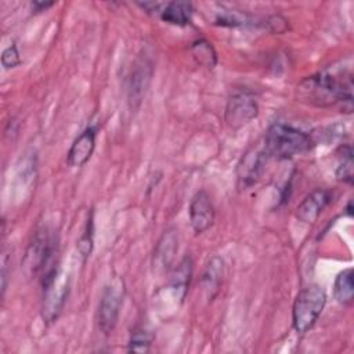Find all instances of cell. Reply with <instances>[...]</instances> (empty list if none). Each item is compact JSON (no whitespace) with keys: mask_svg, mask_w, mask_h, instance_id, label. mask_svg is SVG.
Listing matches in <instances>:
<instances>
[{"mask_svg":"<svg viewBox=\"0 0 354 354\" xmlns=\"http://www.w3.org/2000/svg\"><path fill=\"white\" fill-rule=\"evenodd\" d=\"M297 101L317 108H330L340 104L347 113L353 111L351 66H328L304 77L296 87Z\"/></svg>","mask_w":354,"mask_h":354,"instance_id":"1","label":"cell"},{"mask_svg":"<svg viewBox=\"0 0 354 354\" xmlns=\"http://www.w3.org/2000/svg\"><path fill=\"white\" fill-rule=\"evenodd\" d=\"M314 144L311 134L290 124L274 123L266 131L263 149L268 159L288 160L308 152Z\"/></svg>","mask_w":354,"mask_h":354,"instance_id":"2","label":"cell"},{"mask_svg":"<svg viewBox=\"0 0 354 354\" xmlns=\"http://www.w3.org/2000/svg\"><path fill=\"white\" fill-rule=\"evenodd\" d=\"M326 304V292L319 285L303 288L293 303L292 322L297 333L308 332L318 321Z\"/></svg>","mask_w":354,"mask_h":354,"instance_id":"3","label":"cell"},{"mask_svg":"<svg viewBox=\"0 0 354 354\" xmlns=\"http://www.w3.org/2000/svg\"><path fill=\"white\" fill-rule=\"evenodd\" d=\"M40 282L43 288L41 315L47 324H51L58 318L65 304L69 292V278L68 275H64L58 267H55L41 277Z\"/></svg>","mask_w":354,"mask_h":354,"instance_id":"4","label":"cell"},{"mask_svg":"<svg viewBox=\"0 0 354 354\" xmlns=\"http://www.w3.org/2000/svg\"><path fill=\"white\" fill-rule=\"evenodd\" d=\"M124 297V285L119 278H113L105 285L97 311L98 328L104 335H111L118 324L120 308Z\"/></svg>","mask_w":354,"mask_h":354,"instance_id":"5","label":"cell"},{"mask_svg":"<svg viewBox=\"0 0 354 354\" xmlns=\"http://www.w3.org/2000/svg\"><path fill=\"white\" fill-rule=\"evenodd\" d=\"M57 254V238L43 228L39 231L30 243L26 259L29 260V267L33 270L35 274L40 272V278L44 277L48 271L54 270L57 261L54 256Z\"/></svg>","mask_w":354,"mask_h":354,"instance_id":"6","label":"cell"},{"mask_svg":"<svg viewBox=\"0 0 354 354\" xmlns=\"http://www.w3.org/2000/svg\"><path fill=\"white\" fill-rule=\"evenodd\" d=\"M259 116V105L252 94L239 91L232 94L225 105L224 120L232 130H238Z\"/></svg>","mask_w":354,"mask_h":354,"instance_id":"7","label":"cell"},{"mask_svg":"<svg viewBox=\"0 0 354 354\" xmlns=\"http://www.w3.org/2000/svg\"><path fill=\"white\" fill-rule=\"evenodd\" d=\"M188 214L191 227L195 234H203L213 225L216 212L212 198L205 189H199L194 194L189 202Z\"/></svg>","mask_w":354,"mask_h":354,"instance_id":"8","label":"cell"},{"mask_svg":"<svg viewBox=\"0 0 354 354\" xmlns=\"http://www.w3.org/2000/svg\"><path fill=\"white\" fill-rule=\"evenodd\" d=\"M267 160L268 156L263 148L245 153L238 165V188L246 189L254 185L260 180Z\"/></svg>","mask_w":354,"mask_h":354,"instance_id":"9","label":"cell"},{"mask_svg":"<svg viewBox=\"0 0 354 354\" xmlns=\"http://www.w3.org/2000/svg\"><path fill=\"white\" fill-rule=\"evenodd\" d=\"M95 138H97V127L95 126L86 127L73 140V142L66 153V165L71 167L84 166L91 159V156L94 153Z\"/></svg>","mask_w":354,"mask_h":354,"instance_id":"10","label":"cell"},{"mask_svg":"<svg viewBox=\"0 0 354 354\" xmlns=\"http://www.w3.org/2000/svg\"><path fill=\"white\" fill-rule=\"evenodd\" d=\"M332 195L328 189L315 188L296 207V218L304 224H313L329 205Z\"/></svg>","mask_w":354,"mask_h":354,"instance_id":"11","label":"cell"},{"mask_svg":"<svg viewBox=\"0 0 354 354\" xmlns=\"http://www.w3.org/2000/svg\"><path fill=\"white\" fill-rule=\"evenodd\" d=\"M178 249V238L174 230L166 231L159 239L153 252V268L156 271H169L174 259V253Z\"/></svg>","mask_w":354,"mask_h":354,"instance_id":"12","label":"cell"},{"mask_svg":"<svg viewBox=\"0 0 354 354\" xmlns=\"http://www.w3.org/2000/svg\"><path fill=\"white\" fill-rule=\"evenodd\" d=\"M152 76V65L147 61H138L137 66L131 72L130 76V84H129V101L131 105L140 104L142 95L147 91V87L149 84Z\"/></svg>","mask_w":354,"mask_h":354,"instance_id":"13","label":"cell"},{"mask_svg":"<svg viewBox=\"0 0 354 354\" xmlns=\"http://www.w3.org/2000/svg\"><path fill=\"white\" fill-rule=\"evenodd\" d=\"M194 6L189 1H167L163 3L159 18L174 26H185L191 22Z\"/></svg>","mask_w":354,"mask_h":354,"instance_id":"14","label":"cell"},{"mask_svg":"<svg viewBox=\"0 0 354 354\" xmlns=\"http://www.w3.org/2000/svg\"><path fill=\"white\" fill-rule=\"evenodd\" d=\"M223 275H224V260L218 256H213L207 264L206 268L202 274V288L207 295L209 300H213L216 297V295L218 293L221 281H223Z\"/></svg>","mask_w":354,"mask_h":354,"instance_id":"15","label":"cell"},{"mask_svg":"<svg viewBox=\"0 0 354 354\" xmlns=\"http://www.w3.org/2000/svg\"><path fill=\"white\" fill-rule=\"evenodd\" d=\"M333 297L343 306H350L354 299V281L353 268L340 271L333 282Z\"/></svg>","mask_w":354,"mask_h":354,"instance_id":"16","label":"cell"},{"mask_svg":"<svg viewBox=\"0 0 354 354\" xmlns=\"http://www.w3.org/2000/svg\"><path fill=\"white\" fill-rule=\"evenodd\" d=\"M191 274H192V260L189 256H187L181 260V263L177 266V268H174L171 278H170V285L177 289V295H178L180 300H183L185 297V293H187V289L189 285V279H191Z\"/></svg>","mask_w":354,"mask_h":354,"instance_id":"17","label":"cell"},{"mask_svg":"<svg viewBox=\"0 0 354 354\" xmlns=\"http://www.w3.org/2000/svg\"><path fill=\"white\" fill-rule=\"evenodd\" d=\"M189 50H191V54H192L194 59L199 65H202V66H205L207 69H213L216 66V64H217L216 50H214V47L206 39L195 40L191 44Z\"/></svg>","mask_w":354,"mask_h":354,"instance_id":"18","label":"cell"},{"mask_svg":"<svg viewBox=\"0 0 354 354\" xmlns=\"http://www.w3.org/2000/svg\"><path fill=\"white\" fill-rule=\"evenodd\" d=\"M153 335L149 329L140 326L136 328L129 339L127 343V351L129 353H148L152 346Z\"/></svg>","mask_w":354,"mask_h":354,"instance_id":"19","label":"cell"},{"mask_svg":"<svg viewBox=\"0 0 354 354\" xmlns=\"http://www.w3.org/2000/svg\"><path fill=\"white\" fill-rule=\"evenodd\" d=\"M77 252L82 256V261L86 263V260L90 257L93 248H94V220H93V212H90V216L86 221V227L83 230V234L80 235L77 241Z\"/></svg>","mask_w":354,"mask_h":354,"instance_id":"20","label":"cell"},{"mask_svg":"<svg viewBox=\"0 0 354 354\" xmlns=\"http://www.w3.org/2000/svg\"><path fill=\"white\" fill-rule=\"evenodd\" d=\"M335 176L340 183L353 184V151L350 145L343 148V156L335 169Z\"/></svg>","mask_w":354,"mask_h":354,"instance_id":"21","label":"cell"},{"mask_svg":"<svg viewBox=\"0 0 354 354\" xmlns=\"http://www.w3.org/2000/svg\"><path fill=\"white\" fill-rule=\"evenodd\" d=\"M19 64H21V54L17 44L12 43L8 47H6L1 53V66L6 71H8V69L17 68Z\"/></svg>","mask_w":354,"mask_h":354,"instance_id":"22","label":"cell"},{"mask_svg":"<svg viewBox=\"0 0 354 354\" xmlns=\"http://www.w3.org/2000/svg\"><path fill=\"white\" fill-rule=\"evenodd\" d=\"M264 26L267 28L268 32L278 33V35L285 33V32L289 29L288 19L283 18L282 15H279V14H275V15L268 17V18L264 21Z\"/></svg>","mask_w":354,"mask_h":354,"instance_id":"23","label":"cell"},{"mask_svg":"<svg viewBox=\"0 0 354 354\" xmlns=\"http://www.w3.org/2000/svg\"><path fill=\"white\" fill-rule=\"evenodd\" d=\"M53 6H55V1H40V0H33V1H30L32 14H40V12H43V11H47V10L51 8Z\"/></svg>","mask_w":354,"mask_h":354,"instance_id":"24","label":"cell"},{"mask_svg":"<svg viewBox=\"0 0 354 354\" xmlns=\"http://www.w3.org/2000/svg\"><path fill=\"white\" fill-rule=\"evenodd\" d=\"M346 214H347L348 217H353V202H351V201H348V203H347V206H346Z\"/></svg>","mask_w":354,"mask_h":354,"instance_id":"25","label":"cell"}]
</instances>
